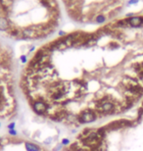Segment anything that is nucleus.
I'll list each match as a JSON object with an SVG mask.
<instances>
[{
	"label": "nucleus",
	"instance_id": "20e7f679",
	"mask_svg": "<svg viewBox=\"0 0 143 151\" xmlns=\"http://www.w3.org/2000/svg\"><path fill=\"white\" fill-rule=\"evenodd\" d=\"M143 23V19L140 17H131L128 19V24L131 27H139V26Z\"/></svg>",
	"mask_w": 143,
	"mask_h": 151
},
{
	"label": "nucleus",
	"instance_id": "39448f33",
	"mask_svg": "<svg viewBox=\"0 0 143 151\" xmlns=\"http://www.w3.org/2000/svg\"><path fill=\"white\" fill-rule=\"evenodd\" d=\"M25 148L27 151H40V147L37 144L34 142H29V141L25 143Z\"/></svg>",
	"mask_w": 143,
	"mask_h": 151
},
{
	"label": "nucleus",
	"instance_id": "0eeeda50",
	"mask_svg": "<svg viewBox=\"0 0 143 151\" xmlns=\"http://www.w3.org/2000/svg\"><path fill=\"white\" fill-rule=\"evenodd\" d=\"M15 127H16V124L15 122H13L10 125H8V129H15Z\"/></svg>",
	"mask_w": 143,
	"mask_h": 151
},
{
	"label": "nucleus",
	"instance_id": "7ed1b4c3",
	"mask_svg": "<svg viewBox=\"0 0 143 151\" xmlns=\"http://www.w3.org/2000/svg\"><path fill=\"white\" fill-rule=\"evenodd\" d=\"M99 110L103 113H112L113 111L115 110V105L110 102V101H105L102 102V104L100 105Z\"/></svg>",
	"mask_w": 143,
	"mask_h": 151
},
{
	"label": "nucleus",
	"instance_id": "9b49d317",
	"mask_svg": "<svg viewBox=\"0 0 143 151\" xmlns=\"http://www.w3.org/2000/svg\"><path fill=\"white\" fill-rule=\"evenodd\" d=\"M0 127H1V124H0Z\"/></svg>",
	"mask_w": 143,
	"mask_h": 151
},
{
	"label": "nucleus",
	"instance_id": "f03ea898",
	"mask_svg": "<svg viewBox=\"0 0 143 151\" xmlns=\"http://www.w3.org/2000/svg\"><path fill=\"white\" fill-rule=\"evenodd\" d=\"M32 109H34V111L36 114L42 115V114H45L47 112L48 105L45 104L42 100H37V101H35L34 104H32Z\"/></svg>",
	"mask_w": 143,
	"mask_h": 151
},
{
	"label": "nucleus",
	"instance_id": "423d86ee",
	"mask_svg": "<svg viewBox=\"0 0 143 151\" xmlns=\"http://www.w3.org/2000/svg\"><path fill=\"white\" fill-rule=\"evenodd\" d=\"M68 144H70V139H68V138L62 139V145H68Z\"/></svg>",
	"mask_w": 143,
	"mask_h": 151
},
{
	"label": "nucleus",
	"instance_id": "1a4fd4ad",
	"mask_svg": "<svg viewBox=\"0 0 143 151\" xmlns=\"http://www.w3.org/2000/svg\"><path fill=\"white\" fill-rule=\"evenodd\" d=\"M21 61H22L23 63H25V61H27V60H25V56H22V57H21Z\"/></svg>",
	"mask_w": 143,
	"mask_h": 151
},
{
	"label": "nucleus",
	"instance_id": "6e6552de",
	"mask_svg": "<svg viewBox=\"0 0 143 151\" xmlns=\"http://www.w3.org/2000/svg\"><path fill=\"white\" fill-rule=\"evenodd\" d=\"M8 133H9V134H10V135H14V136H15V135H17V132H16L15 129H9V132H8Z\"/></svg>",
	"mask_w": 143,
	"mask_h": 151
},
{
	"label": "nucleus",
	"instance_id": "f257e3e1",
	"mask_svg": "<svg viewBox=\"0 0 143 151\" xmlns=\"http://www.w3.org/2000/svg\"><path fill=\"white\" fill-rule=\"evenodd\" d=\"M80 123L81 124H87V123H91L93 121L96 120V114L92 111H89V110H86L82 112L79 117H77Z\"/></svg>",
	"mask_w": 143,
	"mask_h": 151
},
{
	"label": "nucleus",
	"instance_id": "9d476101",
	"mask_svg": "<svg viewBox=\"0 0 143 151\" xmlns=\"http://www.w3.org/2000/svg\"><path fill=\"white\" fill-rule=\"evenodd\" d=\"M0 140H1V136H0Z\"/></svg>",
	"mask_w": 143,
	"mask_h": 151
}]
</instances>
